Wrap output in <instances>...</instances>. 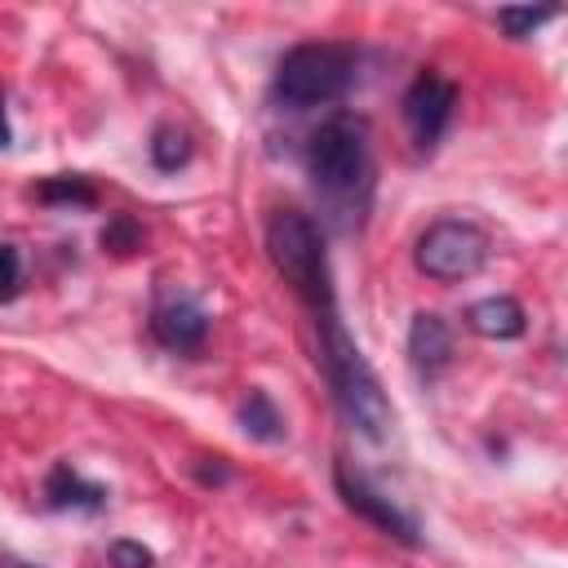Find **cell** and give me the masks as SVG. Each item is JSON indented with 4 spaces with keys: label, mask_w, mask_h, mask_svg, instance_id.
I'll use <instances>...</instances> for the list:
<instances>
[{
    "label": "cell",
    "mask_w": 568,
    "mask_h": 568,
    "mask_svg": "<svg viewBox=\"0 0 568 568\" xmlns=\"http://www.w3.org/2000/svg\"><path fill=\"white\" fill-rule=\"evenodd\" d=\"M311 320H315V333H320V368L328 377V390H333L337 413L364 439H386L390 435V422H395V408H390V399H386L373 364L364 359V351L346 333L337 306L333 311H320Z\"/></svg>",
    "instance_id": "cell-1"
},
{
    "label": "cell",
    "mask_w": 568,
    "mask_h": 568,
    "mask_svg": "<svg viewBox=\"0 0 568 568\" xmlns=\"http://www.w3.org/2000/svg\"><path fill=\"white\" fill-rule=\"evenodd\" d=\"M306 173L315 182V191H324L337 204L351 200H368L373 191V138H368V120L355 111H337L328 115L311 142H306Z\"/></svg>",
    "instance_id": "cell-2"
},
{
    "label": "cell",
    "mask_w": 568,
    "mask_h": 568,
    "mask_svg": "<svg viewBox=\"0 0 568 568\" xmlns=\"http://www.w3.org/2000/svg\"><path fill=\"white\" fill-rule=\"evenodd\" d=\"M266 253H271L275 271L288 280V288L306 302L311 315L337 306L324 235H320V226L302 209H275L271 213V222H266Z\"/></svg>",
    "instance_id": "cell-3"
},
{
    "label": "cell",
    "mask_w": 568,
    "mask_h": 568,
    "mask_svg": "<svg viewBox=\"0 0 568 568\" xmlns=\"http://www.w3.org/2000/svg\"><path fill=\"white\" fill-rule=\"evenodd\" d=\"M355 67H359V53L351 44H342V40H306V44H293L280 58L271 93L293 111L324 106V102H337L355 84Z\"/></svg>",
    "instance_id": "cell-4"
},
{
    "label": "cell",
    "mask_w": 568,
    "mask_h": 568,
    "mask_svg": "<svg viewBox=\"0 0 568 568\" xmlns=\"http://www.w3.org/2000/svg\"><path fill=\"white\" fill-rule=\"evenodd\" d=\"M488 253H493V240L484 226L466 217H439L422 231L413 248V266L435 284H457V280L479 275L488 266Z\"/></svg>",
    "instance_id": "cell-5"
},
{
    "label": "cell",
    "mask_w": 568,
    "mask_h": 568,
    "mask_svg": "<svg viewBox=\"0 0 568 568\" xmlns=\"http://www.w3.org/2000/svg\"><path fill=\"white\" fill-rule=\"evenodd\" d=\"M453 106H457V84L453 80H444L430 67L413 75V84L404 89L399 111H404V124H408V133L422 151H430L444 138V129L453 124Z\"/></svg>",
    "instance_id": "cell-6"
},
{
    "label": "cell",
    "mask_w": 568,
    "mask_h": 568,
    "mask_svg": "<svg viewBox=\"0 0 568 568\" xmlns=\"http://www.w3.org/2000/svg\"><path fill=\"white\" fill-rule=\"evenodd\" d=\"M151 337L178 355H195L209 337V311L191 293H160L151 306Z\"/></svg>",
    "instance_id": "cell-7"
},
{
    "label": "cell",
    "mask_w": 568,
    "mask_h": 568,
    "mask_svg": "<svg viewBox=\"0 0 568 568\" xmlns=\"http://www.w3.org/2000/svg\"><path fill=\"white\" fill-rule=\"evenodd\" d=\"M333 484H337V493H342V501L355 510V515H364L373 528H382V532H390V537H399L404 546H417V524L386 497V493H377L364 475H351L346 470V462H337L333 466Z\"/></svg>",
    "instance_id": "cell-8"
},
{
    "label": "cell",
    "mask_w": 568,
    "mask_h": 568,
    "mask_svg": "<svg viewBox=\"0 0 568 568\" xmlns=\"http://www.w3.org/2000/svg\"><path fill=\"white\" fill-rule=\"evenodd\" d=\"M408 359L422 377H439L453 364V328L435 311H417L408 324Z\"/></svg>",
    "instance_id": "cell-9"
},
{
    "label": "cell",
    "mask_w": 568,
    "mask_h": 568,
    "mask_svg": "<svg viewBox=\"0 0 568 568\" xmlns=\"http://www.w3.org/2000/svg\"><path fill=\"white\" fill-rule=\"evenodd\" d=\"M106 488L102 484H93V479H84L71 462H58L49 475H44V506L49 510H80V515H93V510H102L106 506Z\"/></svg>",
    "instance_id": "cell-10"
},
{
    "label": "cell",
    "mask_w": 568,
    "mask_h": 568,
    "mask_svg": "<svg viewBox=\"0 0 568 568\" xmlns=\"http://www.w3.org/2000/svg\"><path fill=\"white\" fill-rule=\"evenodd\" d=\"M466 324H470V333H479V337L510 342V337H519V333L528 328V315H524V306H519L515 297L497 293V297H479V302L466 311Z\"/></svg>",
    "instance_id": "cell-11"
},
{
    "label": "cell",
    "mask_w": 568,
    "mask_h": 568,
    "mask_svg": "<svg viewBox=\"0 0 568 568\" xmlns=\"http://www.w3.org/2000/svg\"><path fill=\"white\" fill-rule=\"evenodd\" d=\"M240 426H244V435L257 439V444L284 439V417H280L275 399H271L266 390H257V386H253V390L244 395V404H240Z\"/></svg>",
    "instance_id": "cell-12"
},
{
    "label": "cell",
    "mask_w": 568,
    "mask_h": 568,
    "mask_svg": "<svg viewBox=\"0 0 568 568\" xmlns=\"http://www.w3.org/2000/svg\"><path fill=\"white\" fill-rule=\"evenodd\" d=\"M146 155H151V164H155L160 173H178V169L191 164L195 142H191V133L178 129V124H155V133H151V142H146Z\"/></svg>",
    "instance_id": "cell-13"
},
{
    "label": "cell",
    "mask_w": 568,
    "mask_h": 568,
    "mask_svg": "<svg viewBox=\"0 0 568 568\" xmlns=\"http://www.w3.org/2000/svg\"><path fill=\"white\" fill-rule=\"evenodd\" d=\"M40 204H80V209H89V204H98V191L89 186V178H80V173H58V178H44L36 191H31Z\"/></svg>",
    "instance_id": "cell-14"
},
{
    "label": "cell",
    "mask_w": 568,
    "mask_h": 568,
    "mask_svg": "<svg viewBox=\"0 0 568 568\" xmlns=\"http://www.w3.org/2000/svg\"><path fill=\"white\" fill-rule=\"evenodd\" d=\"M550 18H559L555 4H537V9H497V27L510 36V40H524L532 36L537 27H546Z\"/></svg>",
    "instance_id": "cell-15"
},
{
    "label": "cell",
    "mask_w": 568,
    "mask_h": 568,
    "mask_svg": "<svg viewBox=\"0 0 568 568\" xmlns=\"http://www.w3.org/2000/svg\"><path fill=\"white\" fill-rule=\"evenodd\" d=\"M138 244H142V231H138L133 217L115 213V217L102 226V248H111V253H133Z\"/></svg>",
    "instance_id": "cell-16"
},
{
    "label": "cell",
    "mask_w": 568,
    "mask_h": 568,
    "mask_svg": "<svg viewBox=\"0 0 568 568\" xmlns=\"http://www.w3.org/2000/svg\"><path fill=\"white\" fill-rule=\"evenodd\" d=\"M106 559H111V568H155L151 546H142V541H133V537H115V541L106 546Z\"/></svg>",
    "instance_id": "cell-17"
},
{
    "label": "cell",
    "mask_w": 568,
    "mask_h": 568,
    "mask_svg": "<svg viewBox=\"0 0 568 568\" xmlns=\"http://www.w3.org/2000/svg\"><path fill=\"white\" fill-rule=\"evenodd\" d=\"M18 284H22V257L13 244H0V302L18 297Z\"/></svg>",
    "instance_id": "cell-18"
},
{
    "label": "cell",
    "mask_w": 568,
    "mask_h": 568,
    "mask_svg": "<svg viewBox=\"0 0 568 568\" xmlns=\"http://www.w3.org/2000/svg\"><path fill=\"white\" fill-rule=\"evenodd\" d=\"M0 568H40V564H31V559H22V555H13V550L0 546Z\"/></svg>",
    "instance_id": "cell-19"
},
{
    "label": "cell",
    "mask_w": 568,
    "mask_h": 568,
    "mask_svg": "<svg viewBox=\"0 0 568 568\" xmlns=\"http://www.w3.org/2000/svg\"><path fill=\"white\" fill-rule=\"evenodd\" d=\"M13 142V129H9V111H4V93H0V151Z\"/></svg>",
    "instance_id": "cell-20"
}]
</instances>
